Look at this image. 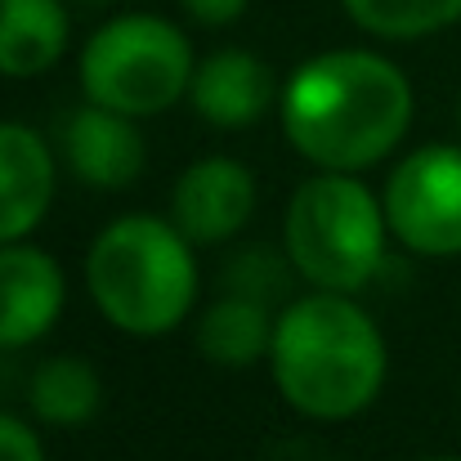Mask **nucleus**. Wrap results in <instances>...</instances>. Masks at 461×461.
<instances>
[{
    "mask_svg": "<svg viewBox=\"0 0 461 461\" xmlns=\"http://www.w3.org/2000/svg\"><path fill=\"white\" fill-rule=\"evenodd\" d=\"M412 81L376 50H322L283 86V135L318 170H367L412 126Z\"/></svg>",
    "mask_w": 461,
    "mask_h": 461,
    "instance_id": "obj_1",
    "label": "nucleus"
},
{
    "mask_svg": "<svg viewBox=\"0 0 461 461\" xmlns=\"http://www.w3.org/2000/svg\"><path fill=\"white\" fill-rule=\"evenodd\" d=\"M269 372L278 394L309 421H349L376 403L390 349L367 309L345 292H309L278 309Z\"/></svg>",
    "mask_w": 461,
    "mask_h": 461,
    "instance_id": "obj_2",
    "label": "nucleus"
},
{
    "mask_svg": "<svg viewBox=\"0 0 461 461\" xmlns=\"http://www.w3.org/2000/svg\"><path fill=\"white\" fill-rule=\"evenodd\" d=\"M86 292L126 336H166L197 301L193 242L157 215H122L99 229L86 256Z\"/></svg>",
    "mask_w": 461,
    "mask_h": 461,
    "instance_id": "obj_3",
    "label": "nucleus"
},
{
    "mask_svg": "<svg viewBox=\"0 0 461 461\" xmlns=\"http://www.w3.org/2000/svg\"><path fill=\"white\" fill-rule=\"evenodd\" d=\"M390 238L385 197H376L354 170L309 175L283 215V251L318 292L354 296L367 287L385 265Z\"/></svg>",
    "mask_w": 461,
    "mask_h": 461,
    "instance_id": "obj_4",
    "label": "nucleus"
},
{
    "mask_svg": "<svg viewBox=\"0 0 461 461\" xmlns=\"http://www.w3.org/2000/svg\"><path fill=\"white\" fill-rule=\"evenodd\" d=\"M188 36L157 14H122L104 23L81 50V90L126 117H157L175 108L193 86Z\"/></svg>",
    "mask_w": 461,
    "mask_h": 461,
    "instance_id": "obj_5",
    "label": "nucleus"
},
{
    "mask_svg": "<svg viewBox=\"0 0 461 461\" xmlns=\"http://www.w3.org/2000/svg\"><path fill=\"white\" fill-rule=\"evenodd\" d=\"M390 233L417 256H461V144H426L385 179Z\"/></svg>",
    "mask_w": 461,
    "mask_h": 461,
    "instance_id": "obj_6",
    "label": "nucleus"
},
{
    "mask_svg": "<svg viewBox=\"0 0 461 461\" xmlns=\"http://www.w3.org/2000/svg\"><path fill=\"white\" fill-rule=\"evenodd\" d=\"M256 215V175L238 157H202L170 188V224L193 247L238 238Z\"/></svg>",
    "mask_w": 461,
    "mask_h": 461,
    "instance_id": "obj_7",
    "label": "nucleus"
},
{
    "mask_svg": "<svg viewBox=\"0 0 461 461\" xmlns=\"http://www.w3.org/2000/svg\"><path fill=\"white\" fill-rule=\"evenodd\" d=\"M59 149L68 170L90 184V188H131L140 175H144V161H149V144L140 135V122L126 117V113H113L104 104H90L68 113L63 131H59Z\"/></svg>",
    "mask_w": 461,
    "mask_h": 461,
    "instance_id": "obj_8",
    "label": "nucleus"
},
{
    "mask_svg": "<svg viewBox=\"0 0 461 461\" xmlns=\"http://www.w3.org/2000/svg\"><path fill=\"white\" fill-rule=\"evenodd\" d=\"M68 305V278L59 260L41 247L5 242L0 247V349L36 345L54 331Z\"/></svg>",
    "mask_w": 461,
    "mask_h": 461,
    "instance_id": "obj_9",
    "label": "nucleus"
},
{
    "mask_svg": "<svg viewBox=\"0 0 461 461\" xmlns=\"http://www.w3.org/2000/svg\"><path fill=\"white\" fill-rule=\"evenodd\" d=\"M188 99H193L197 117L211 122L215 131H247L283 99V90L260 54L229 45V50L197 59Z\"/></svg>",
    "mask_w": 461,
    "mask_h": 461,
    "instance_id": "obj_10",
    "label": "nucleus"
},
{
    "mask_svg": "<svg viewBox=\"0 0 461 461\" xmlns=\"http://www.w3.org/2000/svg\"><path fill=\"white\" fill-rule=\"evenodd\" d=\"M54 157L23 122H0V247L23 242L50 215Z\"/></svg>",
    "mask_w": 461,
    "mask_h": 461,
    "instance_id": "obj_11",
    "label": "nucleus"
},
{
    "mask_svg": "<svg viewBox=\"0 0 461 461\" xmlns=\"http://www.w3.org/2000/svg\"><path fill=\"white\" fill-rule=\"evenodd\" d=\"M72 41L63 0H0V77L27 81L50 72Z\"/></svg>",
    "mask_w": 461,
    "mask_h": 461,
    "instance_id": "obj_12",
    "label": "nucleus"
},
{
    "mask_svg": "<svg viewBox=\"0 0 461 461\" xmlns=\"http://www.w3.org/2000/svg\"><path fill=\"white\" fill-rule=\"evenodd\" d=\"M274 327H278L274 305L242 296V292H224L197 318V349L215 367H251V363L269 358Z\"/></svg>",
    "mask_w": 461,
    "mask_h": 461,
    "instance_id": "obj_13",
    "label": "nucleus"
},
{
    "mask_svg": "<svg viewBox=\"0 0 461 461\" xmlns=\"http://www.w3.org/2000/svg\"><path fill=\"white\" fill-rule=\"evenodd\" d=\"M27 408L41 426L54 430H77L90 426L104 408V376L90 358L77 354H54L45 358L32 381H27Z\"/></svg>",
    "mask_w": 461,
    "mask_h": 461,
    "instance_id": "obj_14",
    "label": "nucleus"
},
{
    "mask_svg": "<svg viewBox=\"0 0 461 461\" xmlns=\"http://www.w3.org/2000/svg\"><path fill=\"white\" fill-rule=\"evenodd\" d=\"M349 23L381 41H421L461 23V0H340Z\"/></svg>",
    "mask_w": 461,
    "mask_h": 461,
    "instance_id": "obj_15",
    "label": "nucleus"
},
{
    "mask_svg": "<svg viewBox=\"0 0 461 461\" xmlns=\"http://www.w3.org/2000/svg\"><path fill=\"white\" fill-rule=\"evenodd\" d=\"M292 278H301V274H296V265H292L287 251L278 256V251H269V247H251V251L233 256V265H229V274H224V287H229V292H242V296H256V301L278 309L287 301Z\"/></svg>",
    "mask_w": 461,
    "mask_h": 461,
    "instance_id": "obj_16",
    "label": "nucleus"
},
{
    "mask_svg": "<svg viewBox=\"0 0 461 461\" xmlns=\"http://www.w3.org/2000/svg\"><path fill=\"white\" fill-rule=\"evenodd\" d=\"M0 461H45V444H41L36 426L0 412Z\"/></svg>",
    "mask_w": 461,
    "mask_h": 461,
    "instance_id": "obj_17",
    "label": "nucleus"
},
{
    "mask_svg": "<svg viewBox=\"0 0 461 461\" xmlns=\"http://www.w3.org/2000/svg\"><path fill=\"white\" fill-rule=\"evenodd\" d=\"M179 5H184V14H188L193 23H202V27H233V23L247 14L251 0H179Z\"/></svg>",
    "mask_w": 461,
    "mask_h": 461,
    "instance_id": "obj_18",
    "label": "nucleus"
},
{
    "mask_svg": "<svg viewBox=\"0 0 461 461\" xmlns=\"http://www.w3.org/2000/svg\"><path fill=\"white\" fill-rule=\"evenodd\" d=\"M457 126H461V95H457Z\"/></svg>",
    "mask_w": 461,
    "mask_h": 461,
    "instance_id": "obj_19",
    "label": "nucleus"
},
{
    "mask_svg": "<svg viewBox=\"0 0 461 461\" xmlns=\"http://www.w3.org/2000/svg\"><path fill=\"white\" fill-rule=\"evenodd\" d=\"M430 461H461V457H430Z\"/></svg>",
    "mask_w": 461,
    "mask_h": 461,
    "instance_id": "obj_20",
    "label": "nucleus"
}]
</instances>
